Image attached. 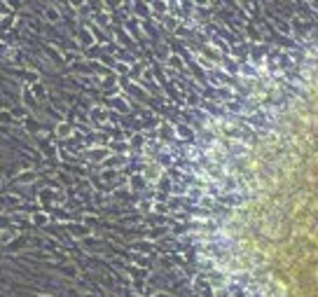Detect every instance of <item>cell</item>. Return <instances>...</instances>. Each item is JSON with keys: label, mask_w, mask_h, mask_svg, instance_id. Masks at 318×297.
Segmentation results:
<instances>
[{"label": "cell", "mask_w": 318, "mask_h": 297, "mask_svg": "<svg viewBox=\"0 0 318 297\" xmlns=\"http://www.w3.org/2000/svg\"><path fill=\"white\" fill-rule=\"evenodd\" d=\"M28 89H31V94H33V98H35V101H47V87H45L43 82H38V80H35V82H31V85H28Z\"/></svg>", "instance_id": "1"}, {"label": "cell", "mask_w": 318, "mask_h": 297, "mask_svg": "<svg viewBox=\"0 0 318 297\" xmlns=\"http://www.w3.org/2000/svg\"><path fill=\"white\" fill-rule=\"evenodd\" d=\"M33 181H35V171H22L19 176L12 178V185H28Z\"/></svg>", "instance_id": "2"}, {"label": "cell", "mask_w": 318, "mask_h": 297, "mask_svg": "<svg viewBox=\"0 0 318 297\" xmlns=\"http://www.w3.org/2000/svg\"><path fill=\"white\" fill-rule=\"evenodd\" d=\"M54 134H56V138L66 140V138L73 136V127H70L68 122H59V124H56V129H54Z\"/></svg>", "instance_id": "3"}, {"label": "cell", "mask_w": 318, "mask_h": 297, "mask_svg": "<svg viewBox=\"0 0 318 297\" xmlns=\"http://www.w3.org/2000/svg\"><path fill=\"white\" fill-rule=\"evenodd\" d=\"M77 40L85 45V47H91V45L96 43V38L91 35V31H89V28H82V31L77 33Z\"/></svg>", "instance_id": "4"}, {"label": "cell", "mask_w": 318, "mask_h": 297, "mask_svg": "<svg viewBox=\"0 0 318 297\" xmlns=\"http://www.w3.org/2000/svg\"><path fill=\"white\" fill-rule=\"evenodd\" d=\"M38 202L40 204H45V202H59V197H56V192H52V190H40L38 192Z\"/></svg>", "instance_id": "5"}, {"label": "cell", "mask_w": 318, "mask_h": 297, "mask_svg": "<svg viewBox=\"0 0 318 297\" xmlns=\"http://www.w3.org/2000/svg\"><path fill=\"white\" fill-rule=\"evenodd\" d=\"M14 124V113L12 110H0V127H12Z\"/></svg>", "instance_id": "6"}, {"label": "cell", "mask_w": 318, "mask_h": 297, "mask_svg": "<svg viewBox=\"0 0 318 297\" xmlns=\"http://www.w3.org/2000/svg\"><path fill=\"white\" fill-rule=\"evenodd\" d=\"M31 220H33V225H47L49 223V213H45V211H38V213H33L31 215Z\"/></svg>", "instance_id": "7"}, {"label": "cell", "mask_w": 318, "mask_h": 297, "mask_svg": "<svg viewBox=\"0 0 318 297\" xmlns=\"http://www.w3.org/2000/svg\"><path fill=\"white\" fill-rule=\"evenodd\" d=\"M14 26V17L12 14H5L2 19H0V33H7Z\"/></svg>", "instance_id": "8"}, {"label": "cell", "mask_w": 318, "mask_h": 297, "mask_svg": "<svg viewBox=\"0 0 318 297\" xmlns=\"http://www.w3.org/2000/svg\"><path fill=\"white\" fill-rule=\"evenodd\" d=\"M45 19H47V22H59V19H61V14H59V10H56V7H52V5H49V7L45 10Z\"/></svg>", "instance_id": "9"}, {"label": "cell", "mask_w": 318, "mask_h": 297, "mask_svg": "<svg viewBox=\"0 0 318 297\" xmlns=\"http://www.w3.org/2000/svg\"><path fill=\"white\" fill-rule=\"evenodd\" d=\"M22 98H23V106H26V108H31V106H33V101H35V98H33V94H31V89H28V87H23V91H22Z\"/></svg>", "instance_id": "10"}, {"label": "cell", "mask_w": 318, "mask_h": 297, "mask_svg": "<svg viewBox=\"0 0 318 297\" xmlns=\"http://www.w3.org/2000/svg\"><path fill=\"white\" fill-rule=\"evenodd\" d=\"M96 122H106V113H103V108H94V113H91Z\"/></svg>", "instance_id": "11"}, {"label": "cell", "mask_w": 318, "mask_h": 297, "mask_svg": "<svg viewBox=\"0 0 318 297\" xmlns=\"http://www.w3.org/2000/svg\"><path fill=\"white\" fill-rule=\"evenodd\" d=\"M5 5H7L10 10L17 12V10H22V5H23V2H22V0H5Z\"/></svg>", "instance_id": "12"}, {"label": "cell", "mask_w": 318, "mask_h": 297, "mask_svg": "<svg viewBox=\"0 0 318 297\" xmlns=\"http://www.w3.org/2000/svg\"><path fill=\"white\" fill-rule=\"evenodd\" d=\"M68 5H70L73 10H82L87 5V0H68Z\"/></svg>", "instance_id": "13"}, {"label": "cell", "mask_w": 318, "mask_h": 297, "mask_svg": "<svg viewBox=\"0 0 318 297\" xmlns=\"http://www.w3.org/2000/svg\"><path fill=\"white\" fill-rule=\"evenodd\" d=\"M12 236H14V232H12V229H7V232H0V244H7Z\"/></svg>", "instance_id": "14"}, {"label": "cell", "mask_w": 318, "mask_h": 297, "mask_svg": "<svg viewBox=\"0 0 318 297\" xmlns=\"http://www.w3.org/2000/svg\"><path fill=\"white\" fill-rule=\"evenodd\" d=\"M106 155H108V150H91V160H101Z\"/></svg>", "instance_id": "15"}, {"label": "cell", "mask_w": 318, "mask_h": 297, "mask_svg": "<svg viewBox=\"0 0 318 297\" xmlns=\"http://www.w3.org/2000/svg\"><path fill=\"white\" fill-rule=\"evenodd\" d=\"M136 12L138 14H148V5H143L140 0H136Z\"/></svg>", "instance_id": "16"}, {"label": "cell", "mask_w": 318, "mask_h": 297, "mask_svg": "<svg viewBox=\"0 0 318 297\" xmlns=\"http://www.w3.org/2000/svg\"><path fill=\"white\" fill-rule=\"evenodd\" d=\"M70 232H73L75 236H80V234H85V229H82V227H77V225H70Z\"/></svg>", "instance_id": "17"}, {"label": "cell", "mask_w": 318, "mask_h": 297, "mask_svg": "<svg viewBox=\"0 0 318 297\" xmlns=\"http://www.w3.org/2000/svg\"><path fill=\"white\" fill-rule=\"evenodd\" d=\"M155 10H159V12H166V2H161V0H157V2H155Z\"/></svg>", "instance_id": "18"}, {"label": "cell", "mask_w": 318, "mask_h": 297, "mask_svg": "<svg viewBox=\"0 0 318 297\" xmlns=\"http://www.w3.org/2000/svg\"><path fill=\"white\" fill-rule=\"evenodd\" d=\"M117 70H119V73H129V68L124 64H117Z\"/></svg>", "instance_id": "19"}, {"label": "cell", "mask_w": 318, "mask_h": 297, "mask_svg": "<svg viewBox=\"0 0 318 297\" xmlns=\"http://www.w3.org/2000/svg\"><path fill=\"white\" fill-rule=\"evenodd\" d=\"M131 183H134V187H140V185H143V178H134Z\"/></svg>", "instance_id": "20"}, {"label": "cell", "mask_w": 318, "mask_h": 297, "mask_svg": "<svg viewBox=\"0 0 318 297\" xmlns=\"http://www.w3.org/2000/svg\"><path fill=\"white\" fill-rule=\"evenodd\" d=\"M171 64H173V66H182V64H181V59H178V56H171Z\"/></svg>", "instance_id": "21"}, {"label": "cell", "mask_w": 318, "mask_h": 297, "mask_svg": "<svg viewBox=\"0 0 318 297\" xmlns=\"http://www.w3.org/2000/svg\"><path fill=\"white\" fill-rule=\"evenodd\" d=\"M54 2H68V0H54Z\"/></svg>", "instance_id": "22"}, {"label": "cell", "mask_w": 318, "mask_h": 297, "mask_svg": "<svg viewBox=\"0 0 318 297\" xmlns=\"http://www.w3.org/2000/svg\"><path fill=\"white\" fill-rule=\"evenodd\" d=\"M40 297H49V295H40Z\"/></svg>", "instance_id": "23"}, {"label": "cell", "mask_w": 318, "mask_h": 297, "mask_svg": "<svg viewBox=\"0 0 318 297\" xmlns=\"http://www.w3.org/2000/svg\"><path fill=\"white\" fill-rule=\"evenodd\" d=\"M241 2H246V0H241Z\"/></svg>", "instance_id": "24"}]
</instances>
